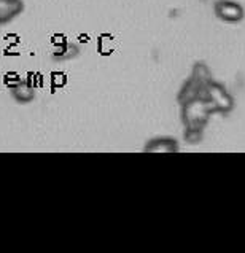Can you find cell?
I'll use <instances>...</instances> for the list:
<instances>
[{
	"mask_svg": "<svg viewBox=\"0 0 245 253\" xmlns=\"http://www.w3.org/2000/svg\"><path fill=\"white\" fill-rule=\"evenodd\" d=\"M217 14L225 21H229V23H236V21L242 19V8L241 5H237L234 2H229V0H221V2L217 3Z\"/></svg>",
	"mask_w": 245,
	"mask_h": 253,
	"instance_id": "obj_1",
	"label": "cell"
},
{
	"mask_svg": "<svg viewBox=\"0 0 245 253\" xmlns=\"http://www.w3.org/2000/svg\"><path fill=\"white\" fill-rule=\"evenodd\" d=\"M21 10L18 0H0V21H6Z\"/></svg>",
	"mask_w": 245,
	"mask_h": 253,
	"instance_id": "obj_2",
	"label": "cell"
}]
</instances>
